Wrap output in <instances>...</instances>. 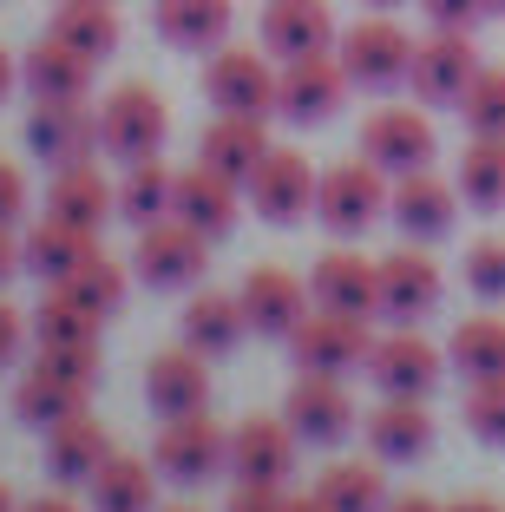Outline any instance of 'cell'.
Returning <instances> with one entry per match:
<instances>
[{
	"mask_svg": "<svg viewBox=\"0 0 505 512\" xmlns=\"http://www.w3.org/2000/svg\"><path fill=\"white\" fill-rule=\"evenodd\" d=\"M387 197H394V178L374 158H342L315 184V217H322L328 237H361L368 224L387 217Z\"/></svg>",
	"mask_w": 505,
	"mask_h": 512,
	"instance_id": "obj_1",
	"label": "cell"
},
{
	"mask_svg": "<svg viewBox=\"0 0 505 512\" xmlns=\"http://www.w3.org/2000/svg\"><path fill=\"white\" fill-rule=\"evenodd\" d=\"M374 355V335H368V316H335V309H309L289 335V362L296 375H355L368 368Z\"/></svg>",
	"mask_w": 505,
	"mask_h": 512,
	"instance_id": "obj_2",
	"label": "cell"
},
{
	"mask_svg": "<svg viewBox=\"0 0 505 512\" xmlns=\"http://www.w3.org/2000/svg\"><path fill=\"white\" fill-rule=\"evenodd\" d=\"M348 66L335 53H302V60H276V119L289 125H328L348 99Z\"/></svg>",
	"mask_w": 505,
	"mask_h": 512,
	"instance_id": "obj_3",
	"label": "cell"
},
{
	"mask_svg": "<svg viewBox=\"0 0 505 512\" xmlns=\"http://www.w3.org/2000/svg\"><path fill=\"white\" fill-rule=\"evenodd\" d=\"M151 467H158L164 480H178V486L217 480V473H230V427H223L210 407H204V414L164 421L158 447H151Z\"/></svg>",
	"mask_w": 505,
	"mask_h": 512,
	"instance_id": "obj_4",
	"label": "cell"
},
{
	"mask_svg": "<svg viewBox=\"0 0 505 512\" xmlns=\"http://www.w3.org/2000/svg\"><path fill=\"white\" fill-rule=\"evenodd\" d=\"M335 60L348 66V79H355L361 92H394V86H407V66H414V33L394 27L387 14L355 20V27L335 40Z\"/></svg>",
	"mask_w": 505,
	"mask_h": 512,
	"instance_id": "obj_5",
	"label": "cell"
},
{
	"mask_svg": "<svg viewBox=\"0 0 505 512\" xmlns=\"http://www.w3.org/2000/svg\"><path fill=\"white\" fill-rule=\"evenodd\" d=\"M164 132H171V112H164V99L151 86L125 79V86L105 92V106H99V145L112 151V158H125V165L158 158Z\"/></svg>",
	"mask_w": 505,
	"mask_h": 512,
	"instance_id": "obj_6",
	"label": "cell"
},
{
	"mask_svg": "<svg viewBox=\"0 0 505 512\" xmlns=\"http://www.w3.org/2000/svg\"><path fill=\"white\" fill-rule=\"evenodd\" d=\"M315 184H322V171H315L302 151L269 145V158L243 178V204H250L263 224H302V217L315 211Z\"/></svg>",
	"mask_w": 505,
	"mask_h": 512,
	"instance_id": "obj_7",
	"label": "cell"
},
{
	"mask_svg": "<svg viewBox=\"0 0 505 512\" xmlns=\"http://www.w3.org/2000/svg\"><path fill=\"white\" fill-rule=\"evenodd\" d=\"M440 138H433L427 106H374L361 119V158L387 171V178H407V171H427Z\"/></svg>",
	"mask_w": 505,
	"mask_h": 512,
	"instance_id": "obj_8",
	"label": "cell"
},
{
	"mask_svg": "<svg viewBox=\"0 0 505 512\" xmlns=\"http://www.w3.org/2000/svg\"><path fill=\"white\" fill-rule=\"evenodd\" d=\"M210 263V237H197L184 217H158V224L138 230V250H132V276L151 289H191Z\"/></svg>",
	"mask_w": 505,
	"mask_h": 512,
	"instance_id": "obj_9",
	"label": "cell"
},
{
	"mask_svg": "<svg viewBox=\"0 0 505 512\" xmlns=\"http://www.w3.org/2000/svg\"><path fill=\"white\" fill-rule=\"evenodd\" d=\"M27 151L40 158V165H86V158H99V112L86 106V99H33L27 112Z\"/></svg>",
	"mask_w": 505,
	"mask_h": 512,
	"instance_id": "obj_10",
	"label": "cell"
},
{
	"mask_svg": "<svg viewBox=\"0 0 505 512\" xmlns=\"http://www.w3.org/2000/svg\"><path fill=\"white\" fill-rule=\"evenodd\" d=\"M204 99L217 112H256L269 119L276 112V66H269L263 46H217L204 66Z\"/></svg>",
	"mask_w": 505,
	"mask_h": 512,
	"instance_id": "obj_11",
	"label": "cell"
},
{
	"mask_svg": "<svg viewBox=\"0 0 505 512\" xmlns=\"http://www.w3.org/2000/svg\"><path fill=\"white\" fill-rule=\"evenodd\" d=\"M374 283H381V316L394 322V329H414V322H427L433 309H440L446 276L420 243H407V250H387L381 263H374Z\"/></svg>",
	"mask_w": 505,
	"mask_h": 512,
	"instance_id": "obj_12",
	"label": "cell"
},
{
	"mask_svg": "<svg viewBox=\"0 0 505 512\" xmlns=\"http://www.w3.org/2000/svg\"><path fill=\"white\" fill-rule=\"evenodd\" d=\"M446 375V348H433L420 329H387L374 335V355H368V381L381 394H414L427 401Z\"/></svg>",
	"mask_w": 505,
	"mask_h": 512,
	"instance_id": "obj_13",
	"label": "cell"
},
{
	"mask_svg": "<svg viewBox=\"0 0 505 512\" xmlns=\"http://www.w3.org/2000/svg\"><path fill=\"white\" fill-rule=\"evenodd\" d=\"M302 460V434L289 427V414H250V421L230 427V473L237 480H263L283 486Z\"/></svg>",
	"mask_w": 505,
	"mask_h": 512,
	"instance_id": "obj_14",
	"label": "cell"
},
{
	"mask_svg": "<svg viewBox=\"0 0 505 512\" xmlns=\"http://www.w3.org/2000/svg\"><path fill=\"white\" fill-rule=\"evenodd\" d=\"M479 73V53H473V33H440L433 27L427 40L414 46V66H407V86H414L420 106H460L466 86Z\"/></svg>",
	"mask_w": 505,
	"mask_h": 512,
	"instance_id": "obj_15",
	"label": "cell"
},
{
	"mask_svg": "<svg viewBox=\"0 0 505 512\" xmlns=\"http://www.w3.org/2000/svg\"><path fill=\"white\" fill-rule=\"evenodd\" d=\"M283 414L302 434V447H342L355 434V394L342 388V375H296Z\"/></svg>",
	"mask_w": 505,
	"mask_h": 512,
	"instance_id": "obj_16",
	"label": "cell"
},
{
	"mask_svg": "<svg viewBox=\"0 0 505 512\" xmlns=\"http://www.w3.org/2000/svg\"><path fill=\"white\" fill-rule=\"evenodd\" d=\"M145 407L158 414V421L204 414V407H210V355H197L191 342L151 355V368H145Z\"/></svg>",
	"mask_w": 505,
	"mask_h": 512,
	"instance_id": "obj_17",
	"label": "cell"
},
{
	"mask_svg": "<svg viewBox=\"0 0 505 512\" xmlns=\"http://www.w3.org/2000/svg\"><path fill=\"white\" fill-rule=\"evenodd\" d=\"M387 217L401 224L407 243H440V237H453V217H460V184H440L433 165L407 171V178H394Z\"/></svg>",
	"mask_w": 505,
	"mask_h": 512,
	"instance_id": "obj_18",
	"label": "cell"
},
{
	"mask_svg": "<svg viewBox=\"0 0 505 512\" xmlns=\"http://www.w3.org/2000/svg\"><path fill=\"white\" fill-rule=\"evenodd\" d=\"M243 316H250L256 335H269V342H289L296 335V322L309 316V283H302L296 270H276V263H256L250 276H243Z\"/></svg>",
	"mask_w": 505,
	"mask_h": 512,
	"instance_id": "obj_19",
	"label": "cell"
},
{
	"mask_svg": "<svg viewBox=\"0 0 505 512\" xmlns=\"http://www.w3.org/2000/svg\"><path fill=\"white\" fill-rule=\"evenodd\" d=\"M368 453L381 467H414L433 453V407L414 394H381V407L368 414Z\"/></svg>",
	"mask_w": 505,
	"mask_h": 512,
	"instance_id": "obj_20",
	"label": "cell"
},
{
	"mask_svg": "<svg viewBox=\"0 0 505 512\" xmlns=\"http://www.w3.org/2000/svg\"><path fill=\"white\" fill-rule=\"evenodd\" d=\"M171 217H184L197 237L223 243L230 230H237V217H243V184H237V178H223V171H210V165H191V171H178Z\"/></svg>",
	"mask_w": 505,
	"mask_h": 512,
	"instance_id": "obj_21",
	"label": "cell"
},
{
	"mask_svg": "<svg viewBox=\"0 0 505 512\" xmlns=\"http://www.w3.org/2000/svg\"><path fill=\"white\" fill-rule=\"evenodd\" d=\"M335 7L328 0H269L263 7V53L269 60H302V53H335Z\"/></svg>",
	"mask_w": 505,
	"mask_h": 512,
	"instance_id": "obj_22",
	"label": "cell"
},
{
	"mask_svg": "<svg viewBox=\"0 0 505 512\" xmlns=\"http://www.w3.org/2000/svg\"><path fill=\"white\" fill-rule=\"evenodd\" d=\"M309 296H315V309H335V316H381L374 263L355 256V250H328L309 270Z\"/></svg>",
	"mask_w": 505,
	"mask_h": 512,
	"instance_id": "obj_23",
	"label": "cell"
},
{
	"mask_svg": "<svg viewBox=\"0 0 505 512\" xmlns=\"http://www.w3.org/2000/svg\"><path fill=\"white\" fill-rule=\"evenodd\" d=\"M269 158V125L256 119V112H217V119L204 125V138H197V165L223 171V178H250L256 165Z\"/></svg>",
	"mask_w": 505,
	"mask_h": 512,
	"instance_id": "obj_24",
	"label": "cell"
},
{
	"mask_svg": "<svg viewBox=\"0 0 505 512\" xmlns=\"http://www.w3.org/2000/svg\"><path fill=\"white\" fill-rule=\"evenodd\" d=\"M230 20H237V0H151V27L178 53H217L230 40Z\"/></svg>",
	"mask_w": 505,
	"mask_h": 512,
	"instance_id": "obj_25",
	"label": "cell"
},
{
	"mask_svg": "<svg viewBox=\"0 0 505 512\" xmlns=\"http://www.w3.org/2000/svg\"><path fill=\"white\" fill-rule=\"evenodd\" d=\"M20 256H27V270L40 276L46 289H60L79 263L99 256V230H79V224H66V217H40V224L20 237Z\"/></svg>",
	"mask_w": 505,
	"mask_h": 512,
	"instance_id": "obj_26",
	"label": "cell"
},
{
	"mask_svg": "<svg viewBox=\"0 0 505 512\" xmlns=\"http://www.w3.org/2000/svg\"><path fill=\"white\" fill-rule=\"evenodd\" d=\"M112 211H119V184H105L99 158L60 165L53 184H46V217H66V224H79V230H99Z\"/></svg>",
	"mask_w": 505,
	"mask_h": 512,
	"instance_id": "obj_27",
	"label": "cell"
},
{
	"mask_svg": "<svg viewBox=\"0 0 505 512\" xmlns=\"http://www.w3.org/2000/svg\"><path fill=\"white\" fill-rule=\"evenodd\" d=\"M112 453H119V447H112L105 421H92V414H73V421L46 427V473H53L60 486H86Z\"/></svg>",
	"mask_w": 505,
	"mask_h": 512,
	"instance_id": "obj_28",
	"label": "cell"
},
{
	"mask_svg": "<svg viewBox=\"0 0 505 512\" xmlns=\"http://www.w3.org/2000/svg\"><path fill=\"white\" fill-rule=\"evenodd\" d=\"M178 329H184V342H191L197 355H230V348L250 335V316H243V296H223V289H197V296L184 302Z\"/></svg>",
	"mask_w": 505,
	"mask_h": 512,
	"instance_id": "obj_29",
	"label": "cell"
},
{
	"mask_svg": "<svg viewBox=\"0 0 505 512\" xmlns=\"http://www.w3.org/2000/svg\"><path fill=\"white\" fill-rule=\"evenodd\" d=\"M158 480L164 473L138 453H112L99 473L86 480L92 493V512H158Z\"/></svg>",
	"mask_w": 505,
	"mask_h": 512,
	"instance_id": "obj_30",
	"label": "cell"
},
{
	"mask_svg": "<svg viewBox=\"0 0 505 512\" xmlns=\"http://www.w3.org/2000/svg\"><path fill=\"white\" fill-rule=\"evenodd\" d=\"M20 79H27V92L33 99H86V86H92V60L86 53H73L66 40H33L27 46V60H20Z\"/></svg>",
	"mask_w": 505,
	"mask_h": 512,
	"instance_id": "obj_31",
	"label": "cell"
},
{
	"mask_svg": "<svg viewBox=\"0 0 505 512\" xmlns=\"http://www.w3.org/2000/svg\"><path fill=\"white\" fill-rule=\"evenodd\" d=\"M46 33L66 40L73 53H86L92 66L119 53V14H112V0H60V14H53Z\"/></svg>",
	"mask_w": 505,
	"mask_h": 512,
	"instance_id": "obj_32",
	"label": "cell"
},
{
	"mask_svg": "<svg viewBox=\"0 0 505 512\" xmlns=\"http://www.w3.org/2000/svg\"><path fill=\"white\" fill-rule=\"evenodd\" d=\"M86 394L92 388H79V381H60V375H46V368H27L20 375V388H14V414L27 427H60V421H73V414H86Z\"/></svg>",
	"mask_w": 505,
	"mask_h": 512,
	"instance_id": "obj_33",
	"label": "cell"
},
{
	"mask_svg": "<svg viewBox=\"0 0 505 512\" xmlns=\"http://www.w3.org/2000/svg\"><path fill=\"white\" fill-rule=\"evenodd\" d=\"M453 184H460V204L466 211H505V138H479L460 151V171H453Z\"/></svg>",
	"mask_w": 505,
	"mask_h": 512,
	"instance_id": "obj_34",
	"label": "cell"
},
{
	"mask_svg": "<svg viewBox=\"0 0 505 512\" xmlns=\"http://www.w3.org/2000/svg\"><path fill=\"white\" fill-rule=\"evenodd\" d=\"M315 493H322L328 512H381L387 499H394V493H387L381 460H335V467H322Z\"/></svg>",
	"mask_w": 505,
	"mask_h": 512,
	"instance_id": "obj_35",
	"label": "cell"
},
{
	"mask_svg": "<svg viewBox=\"0 0 505 512\" xmlns=\"http://www.w3.org/2000/svg\"><path fill=\"white\" fill-rule=\"evenodd\" d=\"M171 197H178V171H164V158H138V165H125L119 178V217L125 224H158V217H171Z\"/></svg>",
	"mask_w": 505,
	"mask_h": 512,
	"instance_id": "obj_36",
	"label": "cell"
},
{
	"mask_svg": "<svg viewBox=\"0 0 505 512\" xmlns=\"http://www.w3.org/2000/svg\"><path fill=\"white\" fill-rule=\"evenodd\" d=\"M446 362L460 368L466 381H486V375H505V322L499 316H466L446 342Z\"/></svg>",
	"mask_w": 505,
	"mask_h": 512,
	"instance_id": "obj_37",
	"label": "cell"
},
{
	"mask_svg": "<svg viewBox=\"0 0 505 512\" xmlns=\"http://www.w3.org/2000/svg\"><path fill=\"white\" fill-rule=\"evenodd\" d=\"M66 296H73L79 302V309H86V316H119V309H125V289H132V270H125V263H112V256H92V263H79V270L73 276H66Z\"/></svg>",
	"mask_w": 505,
	"mask_h": 512,
	"instance_id": "obj_38",
	"label": "cell"
},
{
	"mask_svg": "<svg viewBox=\"0 0 505 512\" xmlns=\"http://www.w3.org/2000/svg\"><path fill=\"white\" fill-rule=\"evenodd\" d=\"M460 112H466V132L505 138V66H479L466 99H460Z\"/></svg>",
	"mask_w": 505,
	"mask_h": 512,
	"instance_id": "obj_39",
	"label": "cell"
},
{
	"mask_svg": "<svg viewBox=\"0 0 505 512\" xmlns=\"http://www.w3.org/2000/svg\"><path fill=\"white\" fill-rule=\"evenodd\" d=\"M27 322H33V335H40V342H99V316H86L66 289H53V296H46Z\"/></svg>",
	"mask_w": 505,
	"mask_h": 512,
	"instance_id": "obj_40",
	"label": "cell"
},
{
	"mask_svg": "<svg viewBox=\"0 0 505 512\" xmlns=\"http://www.w3.org/2000/svg\"><path fill=\"white\" fill-rule=\"evenodd\" d=\"M466 434L486 447H505V375L466 381Z\"/></svg>",
	"mask_w": 505,
	"mask_h": 512,
	"instance_id": "obj_41",
	"label": "cell"
},
{
	"mask_svg": "<svg viewBox=\"0 0 505 512\" xmlns=\"http://www.w3.org/2000/svg\"><path fill=\"white\" fill-rule=\"evenodd\" d=\"M460 276H466V289H473L479 302H505V237H479V243H466Z\"/></svg>",
	"mask_w": 505,
	"mask_h": 512,
	"instance_id": "obj_42",
	"label": "cell"
},
{
	"mask_svg": "<svg viewBox=\"0 0 505 512\" xmlns=\"http://www.w3.org/2000/svg\"><path fill=\"white\" fill-rule=\"evenodd\" d=\"M33 368H46V375H60V381H79V388H92V381H99V342H40Z\"/></svg>",
	"mask_w": 505,
	"mask_h": 512,
	"instance_id": "obj_43",
	"label": "cell"
},
{
	"mask_svg": "<svg viewBox=\"0 0 505 512\" xmlns=\"http://www.w3.org/2000/svg\"><path fill=\"white\" fill-rule=\"evenodd\" d=\"M420 14L440 33H473L479 20H486V0H420Z\"/></svg>",
	"mask_w": 505,
	"mask_h": 512,
	"instance_id": "obj_44",
	"label": "cell"
},
{
	"mask_svg": "<svg viewBox=\"0 0 505 512\" xmlns=\"http://www.w3.org/2000/svg\"><path fill=\"white\" fill-rule=\"evenodd\" d=\"M223 512H289L283 486H263V480H237V493L223 499Z\"/></svg>",
	"mask_w": 505,
	"mask_h": 512,
	"instance_id": "obj_45",
	"label": "cell"
},
{
	"mask_svg": "<svg viewBox=\"0 0 505 512\" xmlns=\"http://www.w3.org/2000/svg\"><path fill=\"white\" fill-rule=\"evenodd\" d=\"M20 211H27V171L0 158V224H20Z\"/></svg>",
	"mask_w": 505,
	"mask_h": 512,
	"instance_id": "obj_46",
	"label": "cell"
},
{
	"mask_svg": "<svg viewBox=\"0 0 505 512\" xmlns=\"http://www.w3.org/2000/svg\"><path fill=\"white\" fill-rule=\"evenodd\" d=\"M27 329H33V322L20 316L14 302H0V368H14V362H20V348H27Z\"/></svg>",
	"mask_w": 505,
	"mask_h": 512,
	"instance_id": "obj_47",
	"label": "cell"
},
{
	"mask_svg": "<svg viewBox=\"0 0 505 512\" xmlns=\"http://www.w3.org/2000/svg\"><path fill=\"white\" fill-rule=\"evenodd\" d=\"M20 270H27V256H20V237H14V224H0V283H14Z\"/></svg>",
	"mask_w": 505,
	"mask_h": 512,
	"instance_id": "obj_48",
	"label": "cell"
},
{
	"mask_svg": "<svg viewBox=\"0 0 505 512\" xmlns=\"http://www.w3.org/2000/svg\"><path fill=\"white\" fill-rule=\"evenodd\" d=\"M381 512H446V506H433L427 493H401V499H387Z\"/></svg>",
	"mask_w": 505,
	"mask_h": 512,
	"instance_id": "obj_49",
	"label": "cell"
},
{
	"mask_svg": "<svg viewBox=\"0 0 505 512\" xmlns=\"http://www.w3.org/2000/svg\"><path fill=\"white\" fill-rule=\"evenodd\" d=\"M20 512H79V506H73V499H66V493H40V499H27V506H20Z\"/></svg>",
	"mask_w": 505,
	"mask_h": 512,
	"instance_id": "obj_50",
	"label": "cell"
},
{
	"mask_svg": "<svg viewBox=\"0 0 505 512\" xmlns=\"http://www.w3.org/2000/svg\"><path fill=\"white\" fill-rule=\"evenodd\" d=\"M14 79H20V60H14V53H7V46H0V99L14 92Z\"/></svg>",
	"mask_w": 505,
	"mask_h": 512,
	"instance_id": "obj_51",
	"label": "cell"
},
{
	"mask_svg": "<svg viewBox=\"0 0 505 512\" xmlns=\"http://www.w3.org/2000/svg\"><path fill=\"white\" fill-rule=\"evenodd\" d=\"M446 512H505V506H499V499H486V493H473V499H453Z\"/></svg>",
	"mask_w": 505,
	"mask_h": 512,
	"instance_id": "obj_52",
	"label": "cell"
},
{
	"mask_svg": "<svg viewBox=\"0 0 505 512\" xmlns=\"http://www.w3.org/2000/svg\"><path fill=\"white\" fill-rule=\"evenodd\" d=\"M289 512H328V506H322V493L309 486V493H289Z\"/></svg>",
	"mask_w": 505,
	"mask_h": 512,
	"instance_id": "obj_53",
	"label": "cell"
},
{
	"mask_svg": "<svg viewBox=\"0 0 505 512\" xmlns=\"http://www.w3.org/2000/svg\"><path fill=\"white\" fill-rule=\"evenodd\" d=\"M0 512H20V499H14V486L0 480Z\"/></svg>",
	"mask_w": 505,
	"mask_h": 512,
	"instance_id": "obj_54",
	"label": "cell"
},
{
	"mask_svg": "<svg viewBox=\"0 0 505 512\" xmlns=\"http://www.w3.org/2000/svg\"><path fill=\"white\" fill-rule=\"evenodd\" d=\"M361 7H374V14H394V7H407V0H361Z\"/></svg>",
	"mask_w": 505,
	"mask_h": 512,
	"instance_id": "obj_55",
	"label": "cell"
},
{
	"mask_svg": "<svg viewBox=\"0 0 505 512\" xmlns=\"http://www.w3.org/2000/svg\"><path fill=\"white\" fill-rule=\"evenodd\" d=\"M486 20H505V0H486Z\"/></svg>",
	"mask_w": 505,
	"mask_h": 512,
	"instance_id": "obj_56",
	"label": "cell"
},
{
	"mask_svg": "<svg viewBox=\"0 0 505 512\" xmlns=\"http://www.w3.org/2000/svg\"><path fill=\"white\" fill-rule=\"evenodd\" d=\"M158 512H197V506H158Z\"/></svg>",
	"mask_w": 505,
	"mask_h": 512,
	"instance_id": "obj_57",
	"label": "cell"
}]
</instances>
